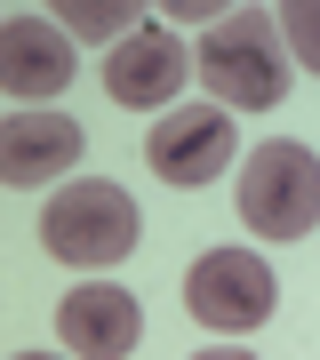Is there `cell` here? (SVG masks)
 <instances>
[{
    "label": "cell",
    "mask_w": 320,
    "mask_h": 360,
    "mask_svg": "<svg viewBox=\"0 0 320 360\" xmlns=\"http://www.w3.org/2000/svg\"><path fill=\"white\" fill-rule=\"evenodd\" d=\"M288 40H281V16H264V8H232L208 25L200 40V56H192V72H200V89L224 104H241V112H272V104L288 96Z\"/></svg>",
    "instance_id": "6da1fadb"
},
{
    "label": "cell",
    "mask_w": 320,
    "mask_h": 360,
    "mask_svg": "<svg viewBox=\"0 0 320 360\" xmlns=\"http://www.w3.org/2000/svg\"><path fill=\"white\" fill-rule=\"evenodd\" d=\"M64 80H72V32L56 16H25L16 8L0 25V89L25 104V112H40L49 96H64Z\"/></svg>",
    "instance_id": "8992f818"
},
{
    "label": "cell",
    "mask_w": 320,
    "mask_h": 360,
    "mask_svg": "<svg viewBox=\"0 0 320 360\" xmlns=\"http://www.w3.org/2000/svg\"><path fill=\"white\" fill-rule=\"evenodd\" d=\"M16 360H56V352H16Z\"/></svg>",
    "instance_id": "4fadbf2b"
},
{
    "label": "cell",
    "mask_w": 320,
    "mask_h": 360,
    "mask_svg": "<svg viewBox=\"0 0 320 360\" xmlns=\"http://www.w3.org/2000/svg\"><path fill=\"white\" fill-rule=\"evenodd\" d=\"M56 336H64L72 360H128L136 336H144V312H136V296L113 288V281H80L56 304Z\"/></svg>",
    "instance_id": "ba28073f"
},
{
    "label": "cell",
    "mask_w": 320,
    "mask_h": 360,
    "mask_svg": "<svg viewBox=\"0 0 320 360\" xmlns=\"http://www.w3.org/2000/svg\"><path fill=\"white\" fill-rule=\"evenodd\" d=\"M64 168H80V120L64 112H8V129H0V176L8 184H49Z\"/></svg>",
    "instance_id": "9c48e42d"
},
{
    "label": "cell",
    "mask_w": 320,
    "mask_h": 360,
    "mask_svg": "<svg viewBox=\"0 0 320 360\" xmlns=\"http://www.w3.org/2000/svg\"><path fill=\"white\" fill-rule=\"evenodd\" d=\"M281 40H288V56H296L305 72H320V0H288Z\"/></svg>",
    "instance_id": "8fae6325"
},
{
    "label": "cell",
    "mask_w": 320,
    "mask_h": 360,
    "mask_svg": "<svg viewBox=\"0 0 320 360\" xmlns=\"http://www.w3.org/2000/svg\"><path fill=\"white\" fill-rule=\"evenodd\" d=\"M192 360H256V352H241V345H208V352H192Z\"/></svg>",
    "instance_id": "7c38bea8"
},
{
    "label": "cell",
    "mask_w": 320,
    "mask_h": 360,
    "mask_svg": "<svg viewBox=\"0 0 320 360\" xmlns=\"http://www.w3.org/2000/svg\"><path fill=\"white\" fill-rule=\"evenodd\" d=\"M272 264L256 257V248H208L200 264L184 272V312L200 328H217V336H248V328H264L272 321Z\"/></svg>",
    "instance_id": "277c9868"
},
{
    "label": "cell",
    "mask_w": 320,
    "mask_h": 360,
    "mask_svg": "<svg viewBox=\"0 0 320 360\" xmlns=\"http://www.w3.org/2000/svg\"><path fill=\"white\" fill-rule=\"evenodd\" d=\"M136 200L120 193L113 176H72L56 184L49 208H40V248H49L56 264H80V272H104L120 264L128 248H136Z\"/></svg>",
    "instance_id": "7a4b0ae2"
},
{
    "label": "cell",
    "mask_w": 320,
    "mask_h": 360,
    "mask_svg": "<svg viewBox=\"0 0 320 360\" xmlns=\"http://www.w3.org/2000/svg\"><path fill=\"white\" fill-rule=\"evenodd\" d=\"M241 224L264 240H305L320 224V153L296 136H264L241 168Z\"/></svg>",
    "instance_id": "3957f363"
},
{
    "label": "cell",
    "mask_w": 320,
    "mask_h": 360,
    "mask_svg": "<svg viewBox=\"0 0 320 360\" xmlns=\"http://www.w3.org/2000/svg\"><path fill=\"white\" fill-rule=\"evenodd\" d=\"M232 153H241V136H232V112L224 104H177V112H160V129L144 136V160H153V176L168 184H217Z\"/></svg>",
    "instance_id": "5b68a950"
},
{
    "label": "cell",
    "mask_w": 320,
    "mask_h": 360,
    "mask_svg": "<svg viewBox=\"0 0 320 360\" xmlns=\"http://www.w3.org/2000/svg\"><path fill=\"white\" fill-rule=\"evenodd\" d=\"M184 72H192L184 40L168 32V25H136L128 40H113V56H104V96H113V104H136V112H153V104H177Z\"/></svg>",
    "instance_id": "52a82bcc"
},
{
    "label": "cell",
    "mask_w": 320,
    "mask_h": 360,
    "mask_svg": "<svg viewBox=\"0 0 320 360\" xmlns=\"http://www.w3.org/2000/svg\"><path fill=\"white\" fill-rule=\"evenodd\" d=\"M49 16H56L72 40H104V32L128 40V32H136V8H128V0H56Z\"/></svg>",
    "instance_id": "30bf717a"
}]
</instances>
